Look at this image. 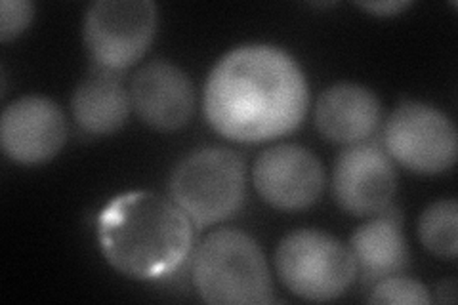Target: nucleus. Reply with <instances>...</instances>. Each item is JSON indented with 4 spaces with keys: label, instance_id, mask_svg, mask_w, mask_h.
I'll use <instances>...</instances> for the list:
<instances>
[{
    "label": "nucleus",
    "instance_id": "1",
    "mask_svg": "<svg viewBox=\"0 0 458 305\" xmlns=\"http://www.w3.org/2000/svg\"><path fill=\"white\" fill-rule=\"evenodd\" d=\"M310 90L294 57L269 45L227 52L205 84L207 121L218 134L260 143L293 132L304 121Z\"/></svg>",
    "mask_w": 458,
    "mask_h": 305
},
{
    "label": "nucleus",
    "instance_id": "2",
    "mask_svg": "<svg viewBox=\"0 0 458 305\" xmlns=\"http://www.w3.org/2000/svg\"><path fill=\"white\" fill-rule=\"evenodd\" d=\"M98 241L106 259L126 277L163 279L188 259L193 224L174 200L151 191H128L99 212Z\"/></svg>",
    "mask_w": 458,
    "mask_h": 305
},
{
    "label": "nucleus",
    "instance_id": "3",
    "mask_svg": "<svg viewBox=\"0 0 458 305\" xmlns=\"http://www.w3.org/2000/svg\"><path fill=\"white\" fill-rule=\"evenodd\" d=\"M199 296L214 305H260L274 301L266 256L250 235L216 229L200 241L191 261Z\"/></svg>",
    "mask_w": 458,
    "mask_h": 305
},
{
    "label": "nucleus",
    "instance_id": "4",
    "mask_svg": "<svg viewBox=\"0 0 458 305\" xmlns=\"http://www.w3.org/2000/svg\"><path fill=\"white\" fill-rule=\"evenodd\" d=\"M170 197L199 229L233 217L247 199V166L225 148L190 153L172 170Z\"/></svg>",
    "mask_w": 458,
    "mask_h": 305
},
{
    "label": "nucleus",
    "instance_id": "5",
    "mask_svg": "<svg viewBox=\"0 0 458 305\" xmlns=\"http://www.w3.org/2000/svg\"><path fill=\"white\" fill-rule=\"evenodd\" d=\"M281 283L298 298L331 301L357 277L352 250L319 229H298L286 235L276 252Z\"/></svg>",
    "mask_w": 458,
    "mask_h": 305
},
{
    "label": "nucleus",
    "instance_id": "6",
    "mask_svg": "<svg viewBox=\"0 0 458 305\" xmlns=\"http://www.w3.org/2000/svg\"><path fill=\"white\" fill-rule=\"evenodd\" d=\"M151 0H99L84 16L82 37L94 67L119 75L148 52L157 31Z\"/></svg>",
    "mask_w": 458,
    "mask_h": 305
},
{
    "label": "nucleus",
    "instance_id": "7",
    "mask_svg": "<svg viewBox=\"0 0 458 305\" xmlns=\"http://www.w3.org/2000/svg\"><path fill=\"white\" fill-rule=\"evenodd\" d=\"M384 149L419 174H441L453 168L458 153L454 123L437 107L422 101H403L384 124Z\"/></svg>",
    "mask_w": 458,
    "mask_h": 305
},
{
    "label": "nucleus",
    "instance_id": "8",
    "mask_svg": "<svg viewBox=\"0 0 458 305\" xmlns=\"http://www.w3.org/2000/svg\"><path fill=\"white\" fill-rule=\"evenodd\" d=\"M397 172L392 157L377 141H360L344 149L333 172V195L342 210L377 216L392 207Z\"/></svg>",
    "mask_w": 458,
    "mask_h": 305
},
{
    "label": "nucleus",
    "instance_id": "9",
    "mask_svg": "<svg viewBox=\"0 0 458 305\" xmlns=\"http://www.w3.org/2000/svg\"><path fill=\"white\" fill-rule=\"evenodd\" d=\"M252 182L260 197L279 210H304L319 200L325 168L310 149L281 143L256 158Z\"/></svg>",
    "mask_w": 458,
    "mask_h": 305
},
{
    "label": "nucleus",
    "instance_id": "10",
    "mask_svg": "<svg viewBox=\"0 0 458 305\" xmlns=\"http://www.w3.org/2000/svg\"><path fill=\"white\" fill-rule=\"evenodd\" d=\"M67 141L62 107L45 96H23L3 111L0 143L6 157L20 165H40L54 158Z\"/></svg>",
    "mask_w": 458,
    "mask_h": 305
},
{
    "label": "nucleus",
    "instance_id": "11",
    "mask_svg": "<svg viewBox=\"0 0 458 305\" xmlns=\"http://www.w3.org/2000/svg\"><path fill=\"white\" fill-rule=\"evenodd\" d=\"M128 92L138 117L159 132L183 128L197 107L195 86L188 72L165 60L140 67Z\"/></svg>",
    "mask_w": 458,
    "mask_h": 305
},
{
    "label": "nucleus",
    "instance_id": "12",
    "mask_svg": "<svg viewBox=\"0 0 458 305\" xmlns=\"http://www.w3.org/2000/svg\"><path fill=\"white\" fill-rule=\"evenodd\" d=\"M382 121L377 94L357 82L328 86L315 106V126L333 143L353 145L367 141Z\"/></svg>",
    "mask_w": 458,
    "mask_h": 305
},
{
    "label": "nucleus",
    "instance_id": "13",
    "mask_svg": "<svg viewBox=\"0 0 458 305\" xmlns=\"http://www.w3.org/2000/svg\"><path fill=\"white\" fill-rule=\"evenodd\" d=\"M352 256L360 281L367 286L401 275L409 266V246L403 235V216L388 207L375 220L363 224L352 235Z\"/></svg>",
    "mask_w": 458,
    "mask_h": 305
},
{
    "label": "nucleus",
    "instance_id": "14",
    "mask_svg": "<svg viewBox=\"0 0 458 305\" xmlns=\"http://www.w3.org/2000/svg\"><path fill=\"white\" fill-rule=\"evenodd\" d=\"M131 92L119 75L96 69L86 75L71 96V111L84 134L109 136L121 130L131 114Z\"/></svg>",
    "mask_w": 458,
    "mask_h": 305
},
{
    "label": "nucleus",
    "instance_id": "15",
    "mask_svg": "<svg viewBox=\"0 0 458 305\" xmlns=\"http://www.w3.org/2000/svg\"><path fill=\"white\" fill-rule=\"evenodd\" d=\"M458 207L454 199L437 200L429 205L419 220V237L424 249L439 258H456Z\"/></svg>",
    "mask_w": 458,
    "mask_h": 305
},
{
    "label": "nucleus",
    "instance_id": "16",
    "mask_svg": "<svg viewBox=\"0 0 458 305\" xmlns=\"http://www.w3.org/2000/svg\"><path fill=\"white\" fill-rule=\"evenodd\" d=\"M370 303H407V305H426L432 301L428 288L409 277L392 275L372 284V294L369 296Z\"/></svg>",
    "mask_w": 458,
    "mask_h": 305
},
{
    "label": "nucleus",
    "instance_id": "17",
    "mask_svg": "<svg viewBox=\"0 0 458 305\" xmlns=\"http://www.w3.org/2000/svg\"><path fill=\"white\" fill-rule=\"evenodd\" d=\"M35 4L27 0H3L0 3V40L8 42L20 37L31 23Z\"/></svg>",
    "mask_w": 458,
    "mask_h": 305
},
{
    "label": "nucleus",
    "instance_id": "18",
    "mask_svg": "<svg viewBox=\"0 0 458 305\" xmlns=\"http://www.w3.org/2000/svg\"><path fill=\"white\" fill-rule=\"evenodd\" d=\"M357 6L377 13V16H395V13L403 12L411 6L409 0H377V3H357Z\"/></svg>",
    "mask_w": 458,
    "mask_h": 305
},
{
    "label": "nucleus",
    "instance_id": "19",
    "mask_svg": "<svg viewBox=\"0 0 458 305\" xmlns=\"http://www.w3.org/2000/svg\"><path fill=\"white\" fill-rule=\"evenodd\" d=\"M437 301H443V303H454V300H456V284H454V281H443V283H439V286H437Z\"/></svg>",
    "mask_w": 458,
    "mask_h": 305
}]
</instances>
